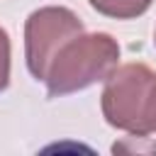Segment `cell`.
Segmentation results:
<instances>
[{"label":"cell","instance_id":"cell-1","mask_svg":"<svg viewBox=\"0 0 156 156\" xmlns=\"http://www.w3.org/2000/svg\"><path fill=\"white\" fill-rule=\"evenodd\" d=\"M119 63V44L107 32L76 34L51 58L44 83L51 98L71 95L105 80Z\"/></svg>","mask_w":156,"mask_h":156},{"label":"cell","instance_id":"cell-2","mask_svg":"<svg viewBox=\"0 0 156 156\" xmlns=\"http://www.w3.org/2000/svg\"><path fill=\"white\" fill-rule=\"evenodd\" d=\"M110 127L144 136L156 132V71L146 63H124L105 78L100 95Z\"/></svg>","mask_w":156,"mask_h":156},{"label":"cell","instance_id":"cell-3","mask_svg":"<svg viewBox=\"0 0 156 156\" xmlns=\"http://www.w3.org/2000/svg\"><path fill=\"white\" fill-rule=\"evenodd\" d=\"M80 32H85V27L68 7L46 5L34 10L24 22V56L29 73L37 80H44L54 54Z\"/></svg>","mask_w":156,"mask_h":156},{"label":"cell","instance_id":"cell-4","mask_svg":"<svg viewBox=\"0 0 156 156\" xmlns=\"http://www.w3.org/2000/svg\"><path fill=\"white\" fill-rule=\"evenodd\" d=\"M93 10L112 20H134L141 17L154 0H88Z\"/></svg>","mask_w":156,"mask_h":156},{"label":"cell","instance_id":"cell-5","mask_svg":"<svg viewBox=\"0 0 156 156\" xmlns=\"http://www.w3.org/2000/svg\"><path fill=\"white\" fill-rule=\"evenodd\" d=\"M10 34L0 27V93L10 85Z\"/></svg>","mask_w":156,"mask_h":156},{"label":"cell","instance_id":"cell-6","mask_svg":"<svg viewBox=\"0 0 156 156\" xmlns=\"http://www.w3.org/2000/svg\"><path fill=\"white\" fill-rule=\"evenodd\" d=\"M154 44H156V34H154Z\"/></svg>","mask_w":156,"mask_h":156}]
</instances>
